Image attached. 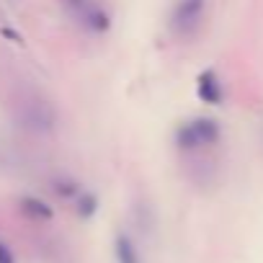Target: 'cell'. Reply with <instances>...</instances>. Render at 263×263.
I'll use <instances>...</instances> for the list:
<instances>
[{
    "instance_id": "1",
    "label": "cell",
    "mask_w": 263,
    "mask_h": 263,
    "mask_svg": "<svg viewBox=\"0 0 263 263\" xmlns=\"http://www.w3.org/2000/svg\"><path fill=\"white\" fill-rule=\"evenodd\" d=\"M219 135L222 129L214 119L209 116H196V119H189L183 124L176 126V147L183 150V153H194V150H201V147H209L214 142H219Z\"/></svg>"
},
{
    "instance_id": "2",
    "label": "cell",
    "mask_w": 263,
    "mask_h": 263,
    "mask_svg": "<svg viewBox=\"0 0 263 263\" xmlns=\"http://www.w3.org/2000/svg\"><path fill=\"white\" fill-rule=\"evenodd\" d=\"M65 8L83 29H88L93 34H103L111 26L108 13L96 3V0H65Z\"/></svg>"
},
{
    "instance_id": "3",
    "label": "cell",
    "mask_w": 263,
    "mask_h": 263,
    "mask_svg": "<svg viewBox=\"0 0 263 263\" xmlns=\"http://www.w3.org/2000/svg\"><path fill=\"white\" fill-rule=\"evenodd\" d=\"M204 18V0H178L171 13V26L181 39H189L199 31Z\"/></svg>"
},
{
    "instance_id": "4",
    "label": "cell",
    "mask_w": 263,
    "mask_h": 263,
    "mask_svg": "<svg viewBox=\"0 0 263 263\" xmlns=\"http://www.w3.org/2000/svg\"><path fill=\"white\" fill-rule=\"evenodd\" d=\"M196 96L204 103H209V106H219L222 103L224 90H222V83H219V78H217L214 70H204L199 75V80H196Z\"/></svg>"
},
{
    "instance_id": "5",
    "label": "cell",
    "mask_w": 263,
    "mask_h": 263,
    "mask_svg": "<svg viewBox=\"0 0 263 263\" xmlns=\"http://www.w3.org/2000/svg\"><path fill=\"white\" fill-rule=\"evenodd\" d=\"M114 250H116V260H119V263H140V253H137L135 242H132V237L124 235V232L116 235Z\"/></svg>"
},
{
    "instance_id": "6",
    "label": "cell",
    "mask_w": 263,
    "mask_h": 263,
    "mask_svg": "<svg viewBox=\"0 0 263 263\" xmlns=\"http://www.w3.org/2000/svg\"><path fill=\"white\" fill-rule=\"evenodd\" d=\"M21 209H24V214H29V217H34V219H49L52 217V206H47L42 199H36V196H26V199H21Z\"/></svg>"
},
{
    "instance_id": "7",
    "label": "cell",
    "mask_w": 263,
    "mask_h": 263,
    "mask_svg": "<svg viewBox=\"0 0 263 263\" xmlns=\"http://www.w3.org/2000/svg\"><path fill=\"white\" fill-rule=\"evenodd\" d=\"M75 201H78V214H80V217H93L96 209H98V199H96L93 194L80 191V196H75Z\"/></svg>"
},
{
    "instance_id": "8",
    "label": "cell",
    "mask_w": 263,
    "mask_h": 263,
    "mask_svg": "<svg viewBox=\"0 0 263 263\" xmlns=\"http://www.w3.org/2000/svg\"><path fill=\"white\" fill-rule=\"evenodd\" d=\"M54 191L60 194V196H80V186L75 183V181H57L54 183Z\"/></svg>"
},
{
    "instance_id": "9",
    "label": "cell",
    "mask_w": 263,
    "mask_h": 263,
    "mask_svg": "<svg viewBox=\"0 0 263 263\" xmlns=\"http://www.w3.org/2000/svg\"><path fill=\"white\" fill-rule=\"evenodd\" d=\"M0 263H16V258H13L11 248H8V245H3V242H0Z\"/></svg>"
}]
</instances>
